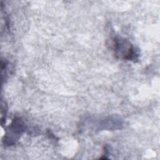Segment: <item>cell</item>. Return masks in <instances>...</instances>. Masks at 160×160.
Returning a JSON list of instances; mask_svg holds the SVG:
<instances>
[{"label": "cell", "mask_w": 160, "mask_h": 160, "mask_svg": "<svg viewBox=\"0 0 160 160\" xmlns=\"http://www.w3.org/2000/svg\"><path fill=\"white\" fill-rule=\"evenodd\" d=\"M112 49L117 58L134 62L138 60L139 56L138 50L129 41L125 38H114Z\"/></svg>", "instance_id": "cell-1"}, {"label": "cell", "mask_w": 160, "mask_h": 160, "mask_svg": "<svg viewBox=\"0 0 160 160\" xmlns=\"http://www.w3.org/2000/svg\"><path fill=\"white\" fill-rule=\"evenodd\" d=\"M26 129V125L24 121L19 117L14 118L4 134L3 144L8 146L15 144Z\"/></svg>", "instance_id": "cell-2"}, {"label": "cell", "mask_w": 160, "mask_h": 160, "mask_svg": "<svg viewBox=\"0 0 160 160\" xmlns=\"http://www.w3.org/2000/svg\"><path fill=\"white\" fill-rule=\"evenodd\" d=\"M7 113V105L5 102L1 101V125L3 126L6 122V116Z\"/></svg>", "instance_id": "cell-3"}]
</instances>
